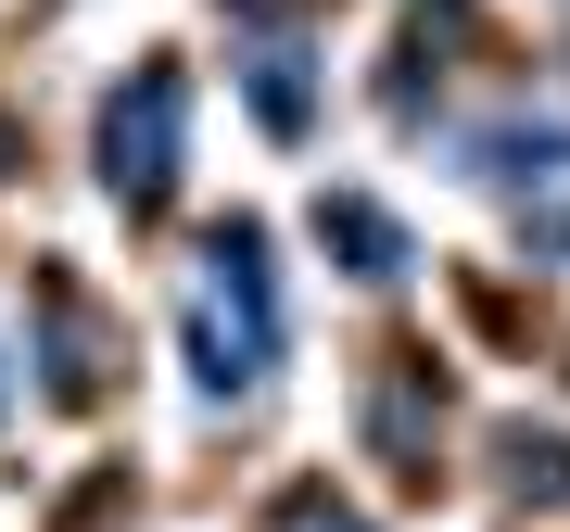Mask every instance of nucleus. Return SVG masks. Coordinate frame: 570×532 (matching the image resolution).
Listing matches in <instances>:
<instances>
[{
	"instance_id": "nucleus-4",
	"label": "nucleus",
	"mask_w": 570,
	"mask_h": 532,
	"mask_svg": "<svg viewBox=\"0 0 570 532\" xmlns=\"http://www.w3.org/2000/svg\"><path fill=\"white\" fill-rule=\"evenodd\" d=\"M51 393H89V368H102V317H89V292L77 279H51Z\"/></svg>"
},
{
	"instance_id": "nucleus-3",
	"label": "nucleus",
	"mask_w": 570,
	"mask_h": 532,
	"mask_svg": "<svg viewBox=\"0 0 570 532\" xmlns=\"http://www.w3.org/2000/svg\"><path fill=\"white\" fill-rule=\"evenodd\" d=\"M317 242H330V266H355V279H393V266H406V228L367 204V190H330V204H317Z\"/></svg>"
},
{
	"instance_id": "nucleus-6",
	"label": "nucleus",
	"mask_w": 570,
	"mask_h": 532,
	"mask_svg": "<svg viewBox=\"0 0 570 532\" xmlns=\"http://www.w3.org/2000/svg\"><path fill=\"white\" fill-rule=\"evenodd\" d=\"M494 470H508L520 494H570V444H558V431H508V444H494Z\"/></svg>"
},
{
	"instance_id": "nucleus-7",
	"label": "nucleus",
	"mask_w": 570,
	"mask_h": 532,
	"mask_svg": "<svg viewBox=\"0 0 570 532\" xmlns=\"http://www.w3.org/2000/svg\"><path fill=\"white\" fill-rule=\"evenodd\" d=\"M266 532H367V520H355L330 482H305V494H279V520H266Z\"/></svg>"
},
{
	"instance_id": "nucleus-1",
	"label": "nucleus",
	"mask_w": 570,
	"mask_h": 532,
	"mask_svg": "<svg viewBox=\"0 0 570 532\" xmlns=\"http://www.w3.org/2000/svg\"><path fill=\"white\" fill-rule=\"evenodd\" d=\"M266 368H279V305H266V242L242 216L204 242V305H190V381L216 393H254Z\"/></svg>"
},
{
	"instance_id": "nucleus-2",
	"label": "nucleus",
	"mask_w": 570,
	"mask_h": 532,
	"mask_svg": "<svg viewBox=\"0 0 570 532\" xmlns=\"http://www.w3.org/2000/svg\"><path fill=\"white\" fill-rule=\"evenodd\" d=\"M178 140H190V102H178V63H140V77L102 102V190L127 216H165L178 204Z\"/></svg>"
},
{
	"instance_id": "nucleus-5",
	"label": "nucleus",
	"mask_w": 570,
	"mask_h": 532,
	"mask_svg": "<svg viewBox=\"0 0 570 532\" xmlns=\"http://www.w3.org/2000/svg\"><path fill=\"white\" fill-rule=\"evenodd\" d=\"M254 127L305 140V51H254Z\"/></svg>"
}]
</instances>
